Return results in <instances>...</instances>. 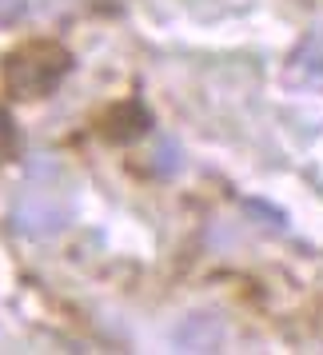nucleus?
<instances>
[{
    "mask_svg": "<svg viewBox=\"0 0 323 355\" xmlns=\"http://www.w3.org/2000/svg\"><path fill=\"white\" fill-rule=\"evenodd\" d=\"M64 72H68V52L60 44L36 40V44H24V49H17L8 56L4 80L20 96H44V92H52L64 80Z\"/></svg>",
    "mask_w": 323,
    "mask_h": 355,
    "instance_id": "obj_1",
    "label": "nucleus"
},
{
    "mask_svg": "<svg viewBox=\"0 0 323 355\" xmlns=\"http://www.w3.org/2000/svg\"><path fill=\"white\" fill-rule=\"evenodd\" d=\"M148 128H152V112H148L140 100H128V104L112 108L104 132H108V140H116V144H128V140H136V136H144Z\"/></svg>",
    "mask_w": 323,
    "mask_h": 355,
    "instance_id": "obj_2",
    "label": "nucleus"
},
{
    "mask_svg": "<svg viewBox=\"0 0 323 355\" xmlns=\"http://www.w3.org/2000/svg\"><path fill=\"white\" fill-rule=\"evenodd\" d=\"M299 64L311 68V72H323V28L304 40V49H299Z\"/></svg>",
    "mask_w": 323,
    "mask_h": 355,
    "instance_id": "obj_3",
    "label": "nucleus"
},
{
    "mask_svg": "<svg viewBox=\"0 0 323 355\" xmlns=\"http://www.w3.org/2000/svg\"><path fill=\"white\" fill-rule=\"evenodd\" d=\"M12 152H17V128L8 112H0V160H12Z\"/></svg>",
    "mask_w": 323,
    "mask_h": 355,
    "instance_id": "obj_4",
    "label": "nucleus"
}]
</instances>
